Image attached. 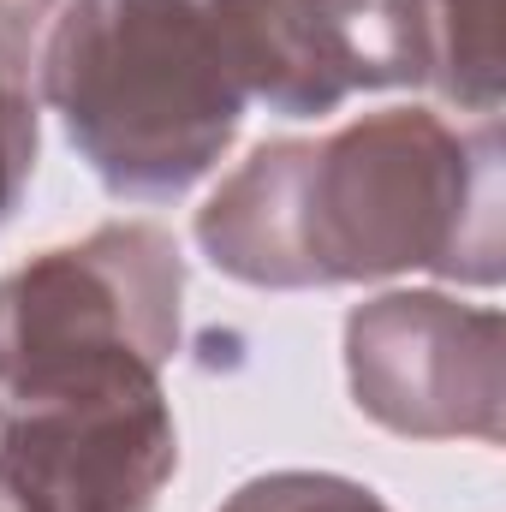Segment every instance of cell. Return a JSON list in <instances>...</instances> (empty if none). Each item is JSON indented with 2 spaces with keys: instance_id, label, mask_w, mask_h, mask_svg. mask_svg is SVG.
I'll use <instances>...</instances> for the list:
<instances>
[{
  "instance_id": "1",
  "label": "cell",
  "mask_w": 506,
  "mask_h": 512,
  "mask_svg": "<svg viewBox=\"0 0 506 512\" xmlns=\"http://www.w3.org/2000/svg\"><path fill=\"white\" fill-rule=\"evenodd\" d=\"M280 191L274 203L245 173L203 215V245L245 280H346L405 262H447L459 221L495 215L489 179H465V143L429 114H387L334 143L262 149Z\"/></svg>"
},
{
  "instance_id": "2",
  "label": "cell",
  "mask_w": 506,
  "mask_h": 512,
  "mask_svg": "<svg viewBox=\"0 0 506 512\" xmlns=\"http://www.w3.org/2000/svg\"><path fill=\"white\" fill-rule=\"evenodd\" d=\"M48 96L114 191L167 197L215 167L245 108L227 0H90L54 24Z\"/></svg>"
},
{
  "instance_id": "3",
  "label": "cell",
  "mask_w": 506,
  "mask_h": 512,
  "mask_svg": "<svg viewBox=\"0 0 506 512\" xmlns=\"http://www.w3.org/2000/svg\"><path fill=\"white\" fill-rule=\"evenodd\" d=\"M155 364L114 328L0 352V512H149L173 471Z\"/></svg>"
},
{
  "instance_id": "4",
  "label": "cell",
  "mask_w": 506,
  "mask_h": 512,
  "mask_svg": "<svg viewBox=\"0 0 506 512\" xmlns=\"http://www.w3.org/2000/svg\"><path fill=\"white\" fill-rule=\"evenodd\" d=\"M227 512H387L370 489L334 483V477H268L251 483Z\"/></svg>"
},
{
  "instance_id": "5",
  "label": "cell",
  "mask_w": 506,
  "mask_h": 512,
  "mask_svg": "<svg viewBox=\"0 0 506 512\" xmlns=\"http://www.w3.org/2000/svg\"><path fill=\"white\" fill-rule=\"evenodd\" d=\"M30 161H36V114H30V96L18 90V78L0 66V221L18 203Z\"/></svg>"
}]
</instances>
